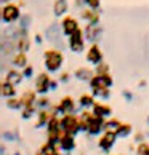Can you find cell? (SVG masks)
Instances as JSON below:
<instances>
[{"mask_svg": "<svg viewBox=\"0 0 149 155\" xmlns=\"http://www.w3.org/2000/svg\"><path fill=\"white\" fill-rule=\"evenodd\" d=\"M63 61H64V56L56 48L47 50L43 53V62H45V67H47L48 72H58L63 66Z\"/></svg>", "mask_w": 149, "mask_h": 155, "instance_id": "cell-1", "label": "cell"}, {"mask_svg": "<svg viewBox=\"0 0 149 155\" xmlns=\"http://www.w3.org/2000/svg\"><path fill=\"white\" fill-rule=\"evenodd\" d=\"M61 128L64 133L77 136L80 133V117L74 115V114H66L61 117Z\"/></svg>", "mask_w": 149, "mask_h": 155, "instance_id": "cell-2", "label": "cell"}, {"mask_svg": "<svg viewBox=\"0 0 149 155\" xmlns=\"http://www.w3.org/2000/svg\"><path fill=\"white\" fill-rule=\"evenodd\" d=\"M50 110L53 112V115H66V114H74L76 112V101L72 96H64L59 101V104L50 106Z\"/></svg>", "mask_w": 149, "mask_h": 155, "instance_id": "cell-3", "label": "cell"}, {"mask_svg": "<svg viewBox=\"0 0 149 155\" xmlns=\"http://www.w3.org/2000/svg\"><path fill=\"white\" fill-rule=\"evenodd\" d=\"M112 83H114V80L109 74H95L93 78L90 80V88L91 91L106 90V88H111Z\"/></svg>", "mask_w": 149, "mask_h": 155, "instance_id": "cell-4", "label": "cell"}, {"mask_svg": "<svg viewBox=\"0 0 149 155\" xmlns=\"http://www.w3.org/2000/svg\"><path fill=\"white\" fill-rule=\"evenodd\" d=\"M21 16L22 15H21L18 5H13V3L3 5V8H2V21L3 22H7V24H13V22H16Z\"/></svg>", "mask_w": 149, "mask_h": 155, "instance_id": "cell-5", "label": "cell"}, {"mask_svg": "<svg viewBox=\"0 0 149 155\" xmlns=\"http://www.w3.org/2000/svg\"><path fill=\"white\" fill-rule=\"evenodd\" d=\"M116 141H117L116 131H104L98 139V149L103 150L104 153H109L111 149L114 147V144H116Z\"/></svg>", "mask_w": 149, "mask_h": 155, "instance_id": "cell-6", "label": "cell"}, {"mask_svg": "<svg viewBox=\"0 0 149 155\" xmlns=\"http://www.w3.org/2000/svg\"><path fill=\"white\" fill-rule=\"evenodd\" d=\"M83 37H85V34L80 27L69 35V48L74 53H82L83 51V48H85V38Z\"/></svg>", "mask_w": 149, "mask_h": 155, "instance_id": "cell-7", "label": "cell"}, {"mask_svg": "<svg viewBox=\"0 0 149 155\" xmlns=\"http://www.w3.org/2000/svg\"><path fill=\"white\" fill-rule=\"evenodd\" d=\"M45 38H47L50 43H53L55 47H58V50L64 48V43H63V37H61L58 24H51L50 27H47V31H45Z\"/></svg>", "mask_w": 149, "mask_h": 155, "instance_id": "cell-8", "label": "cell"}, {"mask_svg": "<svg viewBox=\"0 0 149 155\" xmlns=\"http://www.w3.org/2000/svg\"><path fill=\"white\" fill-rule=\"evenodd\" d=\"M29 48H31V38H29V34H27V29L19 27L18 29V37H16V51L27 53Z\"/></svg>", "mask_w": 149, "mask_h": 155, "instance_id": "cell-9", "label": "cell"}, {"mask_svg": "<svg viewBox=\"0 0 149 155\" xmlns=\"http://www.w3.org/2000/svg\"><path fill=\"white\" fill-rule=\"evenodd\" d=\"M37 91L39 94H47L48 91L51 90V78L47 72H42L39 74L37 78H36V88H34Z\"/></svg>", "mask_w": 149, "mask_h": 155, "instance_id": "cell-10", "label": "cell"}, {"mask_svg": "<svg viewBox=\"0 0 149 155\" xmlns=\"http://www.w3.org/2000/svg\"><path fill=\"white\" fill-rule=\"evenodd\" d=\"M59 149L63 152H66V153H72L74 150H76V147H77V142H76V136H72V134H67L64 133L61 137V141H59Z\"/></svg>", "mask_w": 149, "mask_h": 155, "instance_id": "cell-11", "label": "cell"}, {"mask_svg": "<svg viewBox=\"0 0 149 155\" xmlns=\"http://www.w3.org/2000/svg\"><path fill=\"white\" fill-rule=\"evenodd\" d=\"M101 32H103V29H101L100 24H87L85 29H83L85 40H88V42H91V43L98 42V38L101 37Z\"/></svg>", "mask_w": 149, "mask_h": 155, "instance_id": "cell-12", "label": "cell"}, {"mask_svg": "<svg viewBox=\"0 0 149 155\" xmlns=\"http://www.w3.org/2000/svg\"><path fill=\"white\" fill-rule=\"evenodd\" d=\"M87 61L93 66H98L100 62L103 61V51L96 43H91V47L87 51Z\"/></svg>", "mask_w": 149, "mask_h": 155, "instance_id": "cell-13", "label": "cell"}, {"mask_svg": "<svg viewBox=\"0 0 149 155\" xmlns=\"http://www.w3.org/2000/svg\"><path fill=\"white\" fill-rule=\"evenodd\" d=\"M37 122H36V128H43V126H47L48 122L51 120L53 117V112L50 110V109H39L37 112Z\"/></svg>", "mask_w": 149, "mask_h": 155, "instance_id": "cell-14", "label": "cell"}, {"mask_svg": "<svg viewBox=\"0 0 149 155\" xmlns=\"http://www.w3.org/2000/svg\"><path fill=\"white\" fill-rule=\"evenodd\" d=\"M91 110L98 117H103V118H111V115H112V107L109 104H104V102H95Z\"/></svg>", "mask_w": 149, "mask_h": 155, "instance_id": "cell-15", "label": "cell"}, {"mask_svg": "<svg viewBox=\"0 0 149 155\" xmlns=\"http://www.w3.org/2000/svg\"><path fill=\"white\" fill-rule=\"evenodd\" d=\"M61 26H63V32H64V35H67V37L79 29V22H77L76 18H72V16H66Z\"/></svg>", "mask_w": 149, "mask_h": 155, "instance_id": "cell-16", "label": "cell"}, {"mask_svg": "<svg viewBox=\"0 0 149 155\" xmlns=\"http://www.w3.org/2000/svg\"><path fill=\"white\" fill-rule=\"evenodd\" d=\"M80 18L88 21V24H100V15L91 8H85L80 11Z\"/></svg>", "mask_w": 149, "mask_h": 155, "instance_id": "cell-17", "label": "cell"}, {"mask_svg": "<svg viewBox=\"0 0 149 155\" xmlns=\"http://www.w3.org/2000/svg\"><path fill=\"white\" fill-rule=\"evenodd\" d=\"M74 75H76L77 80H80V82H90L91 78H93V71L88 67H79L76 69V72H74Z\"/></svg>", "mask_w": 149, "mask_h": 155, "instance_id": "cell-18", "label": "cell"}, {"mask_svg": "<svg viewBox=\"0 0 149 155\" xmlns=\"http://www.w3.org/2000/svg\"><path fill=\"white\" fill-rule=\"evenodd\" d=\"M37 94H39V93H37L36 90H26L24 93L19 96L21 99H22V102H24V107H26V106H36V102H37V99H39Z\"/></svg>", "mask_w": 149, "mask_h": 155, "instance_id": "cell-19", "label": "cell"}, {"mask_svg": "<svg viewBox=\"0 0 149 155\" xmlns=\"http://www.w3.org/2000/svg\"><path fill=\"white\" fill-rule=\"evenodd\" d=\"M67 10H69V2H67V0H55V3H53V13H55V16L66 15Z\"/></svg>", "mask_w": 149, "mask_h": 155, "instance_id": "cell-20", "label": "cell"}, {"mask_svg": "<svg viewBox=\"0 0 149 155\" xmlns=\"http://www.w3.org/2000/svg\"><path fill=\"white\" fill-rule=\"evenodd\" d=\"M22 78H24V74L21 71H15V69H11V71L7 72V82H10L11 85H19L22 82Z\"/></svg>", "mask_w": 149, "mask_h": 155, "instance_id": "cell-21", "label": "cell"}, {"mask_svg": "<svg viewBox=\"0 0 149 155\" xmlns=\"http://www.w3.org/2000/svg\"><path fill=\"white\" fill-rule=\"evenodd\" d=\"M42 155H61V149L59 146H56V144H50V142H45V144L40 147V150H39Z\"/></svg>", "mask_w": 149, "mask_h": 155, "instance_id": "cell-22", "label": "cell"}, {"mask_svg": "<svg viewBox=\"0 0 149 155\" xmlns=\"http://www.w3.org/2000/svg\"><path fill=\"white\" fill-rule=\"evenodd\" d=\"M5 106H7V109H10V110H22V109H24V102H22L21 97H8V99L5 101Z\"/></svg>", "mask_w": 149, "mask_h": 155, "instance_id": "cell-23", "label": "cell"}, {"mask_svg": "<svg viewBox=\"0 0 149 155\" xmlns=\"http://www.w3.org/2000/svg\"><path fill=\"white\" fill-rule=\"evenodd\" d=\"M0 93H2L3 97H15L16 96V88H15V85H11L10 82H2V88H0Z\"/></svg>", "mask_w": 149, "mask_h": 155, "instance_id": "cell-24", "label": "cell"}, {"mask_svg": "<svg viewBox=\"0 0 149 155\" xmlns=\"http://www.w3.org/2000/svg\"><path fill=\"white\" fill-rule=\"evenodd\" d=\"M15 67H18V69H24L27 66V56L26 53H21V51H18V53L15 54V58H13V62H11Z\"/></svg>", "mask_w": 149, "mask_h": 155, "instance_id": "cell-25", "label": "cell"}, {"mask_svg": "<svg viewBox=\"0 0 149 155\" xmlns=\"http://www.w3.org/2000/svg\"><path fill=\"white\" fill-rule=\"evenodd\" d=\"M116 133H117V137H128L133 133V126H131V123H122Z\"/></svg>", "mask_w": 149, "mask_h": 155, "instance_id": "cell-26", "label": "cell"}, {"mask_svg": "<svg viewBox=\"0 0 149 155\" xmlns=\"http://www.w3.org/2000/svg\"><path fill=\"white\" fill-rule=\"evenodd\" d=\"M79 104H80V107H83V109L93 107V104H95V97H93V94H80V97H79Z\"/></svg>", "mask_w": 149, "mask_h": 155, "instance_id": "cell-27", "label": "cell"}, {"mask_svg": "<svg viewBox=\"0 0 149 155\" xmlns=\"http://www.w3.org/2000/svg\"><path fill=\"white\" fill-rule=\"evenodd\" d=\"M37 112H39L37 106H26V107L21 110V117L24 118V120H31L32 117L37 115Z\"/></svg>", "mask_w": 149, "mask_h": 155, "instance_id": "cell-28", "label": "cell"}, {"mask_svg": "<svg viewBox=\"0 0 149 155\" xmlns=\"http://www.w3.org/2000/svg\"><path fill=\"white\" fill-rule=\"evenodd\" d=\"M120 125H122V122H120V120L111 117V118H107L106 123H104V131H117Z\"/></svg>", "mask_w": 149, "mask_h": 155, "instance_id": "cell-29", "label": "cell"}, {"mask_svg": "<svg viewBox=\"0 0 149 155\" xmlns=\"http://www.w3.org/2000/svg\"><path fill=\"white\" fill-rule=\"evenodd\" d=\"M136 155H149V142H140L136 146V150H135Z\"/></svg>", "mask_w": 149, "mask_h": 155, "instance_id": "cell-30", "label": "cell"}, {"mask_svg": "<svg viewBox=\"0 0 149 155\" xmlns=\"http://www.w3.org/2000/svg\"><path fill=\"white\" fill-rule=\"evenodd\" d=\"M36 106H37V109H50V99L45 94H40Z\"/></svg>", "mask_w": 149, "mask_h": 155, "instance_id": "cell-31", "label": "cell"}, {"mask_svg": "<svg viewBox=\"0 0 149 155\" xmlns=\"http://www.w3.org/2000/svg\"><path fill=\"white\" fill-rule=\"evenodd\" d=\"M93 96L96 97H101V99H109L111 97V88H106V90H96V91H91Z\"/></svg>", "mask_w": 149, "mask_h": 155, "instance_id": "cell-32", "label": "cell"}, {"mask_svg": "<svg viewBox=\"0 0 149 155\" xmlns=\"http://www.w3.org/2000/svg\"><path fill=\"white\" fill-rule=\"evenodd\" d=\"M31 24V16L29 15H22L19 18V27H22V29H27Z\"/></svg>", "mask_w": 149, "mask_h": 155, "instance_id": "cell-33", "label": "cell"}, {"mask_svg": "<svg viewBox=\"0 0 149 155\" xmlns=\"http://www.w3.org/2000/svg\"><path fill=\"white\" fill-rule=\"evenodd\" d=\"M96 74H109V66L101 61L100 64L96 66Z\"/></svg>", "mask_w": 149, "mask_h": 155, "instance_id": "cell-34", "label": "cell"}, {"mask_svg": "<svg viewBox=\"0 0 149 155\" xmlns=\"http://www.w3.org/2000/svg\"><path fill=\"white\" fill-rule=\"evenodd\" d=\"M146 139H147V134H144L143 131H136L135 136H133V141L138 142V144H140V142H144Z\"/></svg>", "mask_w": 149, "mask_h": 155, "instance_id": "cell-35", "label": "cell"}, {"mask_svg": "<svg viewBox=\"0 0 149 155\" xmlns=\"http://www.w3.org/2000/svg\"><path fill=\"white\" fill-rule=\"evenodd\" d=\"M85 3H87L88 8H91V10H98L100 5H101V0H85Z\"/></svg>", "mask_w": 149, "mask_h": 155, "instance_id": "cell-36", "label": "cell"}, {"mask_svg": "<svg viewBox=\"0 0 149 155\" xmlns=\"http://www.w3.org/2000/svg\"><path fill=\"white\" fill-rule=\"evenodd\" d=\"M22 74H24V77H26V78H31V77H32V74H34V67L27 64L24 69H22Z\"/></svg>", "mask_w": 149, "mask_h": 155, "instance_id": "cell-37", "label": "cell"}, {"mask_svg": "<svg viewBox=\"0 0 149 155\" xmlns=\"http://www.w3.org/2000/svg\"><path fill=\"white\" fill-rule=\"evenodd\" d=\"M58 80H59L61 83H66L67 80H69V74H67V72H63L61 75H59V78H58Z\"/></svg>", "mask_w": 149, "mask_h": 155, "instance_id": "cell-38", "label": "cell"}, {"mask_svg": "<svg viewBox=\"0 0 149 155\" xmlns=\"http://www.w3.org/2000/svg\"><path fill=\"white\" fill-rule=\"evenodd\" d=\"M3 137H5L7 141H15V134L10 133V131H5V133H3Z\"/></svg>", "mask_w": 149, "mask_h": 155, "instance_id": "cell-39", "label": "cell"}, {"mask_svg": "<svg viewBox=\"0 0 149 155\" xmlns=\"http://www.w3.org/2000/svg\"><path fill=\"white\" fill-rule=\"evenodd\" d=\"M125 97H127V101H131V99H133V97H131V94L128 93V91H124V93H122Z\"/></svg>", "mask_w": 149, "mask_h": 155, "instance_id": "cell-40", "label": "cell"}, {"mask_svg": "<svg viewBox=\"0 0 149 155\" xmlns=\"http://www.w3.org/2000/svg\"><path fill=\"white\" fill-rule=\"evenodd\" d=\"M36 42L40 43V42H42V37H40V35H36Z\"/></svg>", "mask_w": 149, "mask_h": 155, "instance_id": "cell-41", "label": "cell"}, {"mask_svg": "<svg viewBox=\"0 0 149 155\" xmlns=\"http://www.w3.org/2000/svg\"><path fill=\"white\" fill-rule=\"evenodd\" d=\"M10 2H11V0H2V3H3V5H7V3H10Z\"/></svg>", "mask_w": 149, "mask_h": 155, "instance_id": "cell-42", "label": "cell"}, {"mask_svg": "<svg viewBox=\"0 0 149 155\" xmlns=\"http://www.w3.org/2000/svg\"><path fill=\"white\" fill-rule=\"evenodd\" d=\"M15 155H21V153H19V152H15Z\"/></svg>", "mask_w": 149, "mask_h": 155, "instance_id": "cell-43", "label": "cell"}, {"mask_svg": "<svg viewBox=\"0 0 149 155\" xmlns=\"http://www.w3.org/2000/svg\"><path fill=\"white\" fill-rule=\"evenodd\" d=\"M37 155H42V153H40V152H37Z\"/></svg>", "mask_w": 149, "mask_h": 155, "instance_id": "cell-44", "label": "cell"}, {"mask_svg": "<svg viewBox=\"0 0 149 155\" xmlns=\"http://www.w3.org/2000/svg\"><path fill=\"white\" fill-rule=\"evenodd\" d=\"M120 155H122V153H120Z\"/></svg>", "mask_w": 149, "mask_h": 155, "instance_id": "cell-45", "label": "cell"}]
</instances>
